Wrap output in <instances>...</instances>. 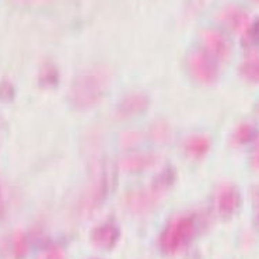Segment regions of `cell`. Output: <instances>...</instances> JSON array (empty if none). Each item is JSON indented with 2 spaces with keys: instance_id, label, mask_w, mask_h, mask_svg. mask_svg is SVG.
Instances as JSON below:
<instances>
[{
  "instance_id": "obj_1",
  "label": "cell",
  "mask_w": 259,
  "mask_h": 259,
  "mask_svg": "<svg viewBox=\"0 0 259 259\" xmlns=\"http://www.w3.org/2000/svg\"><path fill=\"white\" fill-rule=\"evenodd\" d=\"M195 234V223L191 219H180L171 224L163 235V248L167 252H175L191 241Z\"/></svg>"
},
{
  "instance_id": "obj_2",
  "label": "cell",
  "mask_w": 259,
  "mask_h": 259,
  "mask_svg": "<svg viewBox=\"0 0 259 259\" xmlns=\"http://www.w3.org/2000/svg\"><path fill=\"white\" fill-rule=\"evenodd\" d=\"M219 213L223 217H231L240 207V195L235 189H226L219 198Z\"/></svg>"
},
{
  "instance_id": "obj_3",
  "label": "cell",
  "mask_w": 259,
  "mask_h": 259,
  "mask_svg": "<svg viewBox=\"0 0 259 259\" xmlns=\"http://www.w3.org/2000/svg\"><path fill=\"white\" fill-rule=\"evenodd\" d=\"M116 237H118V231L111 226H105V227L97 230L94 234V240L101 247H111L116 240Z\"/></svg>"
},
{
  "instance_id": "obj_4",
  "label": "cell",
  "mask_w": 259,
  "mask_h": 259,
  "mask_svg": "<svg viewBox=\"0 0 259 259\" xmlns=\"http://www.w3.org/2000/svg\"><path fill=\"white\" fill-rule=\"evenodd\" d=\"M244 74L253 81H259V59L248 62L244 66Z\"/></svg>"
},
{
  "instance_id": "obj_5",
  "label": "cell",
  "mask_w": 259,
  "mask_h": 259,
  "mask_svg": "<svg viewBox=\"0 0 259 259\" xmlns=\"http://www.w3.org/2000/svg\"><path fill=\"white\" fill-rule=\"evenodd\" d=\"M25 240L23 237H17L16 241H14V252H16V256H23L25 253Z\"/></svg>"
},
{
  "instance_id": "obj_6",
  "label": "cell",
  "mask_w": 259,
  "mask_h": 259,
  "mask_svg": "<svg viewBox=\"0 0 259 259\" xmlns=\"http://www.w3.org/2000/svg\"><path fill=\"white\" fill-rule=\"evenodd\" d=\"M252 129H249V127H242L241 131H240V139H241L242 142H247L248 139L252 138Z\"/></svg>"
},
{
  "instance_id": "obj_7",
  "label": "cell",
  "mask_w": 259,
  "mask_h": 259,
  "mask_svg": "<svg viewBox=\"0 0 259 259\" xmlns=\"http://www.w3.org/2000/svg\"><path fill=\"white\" fill-rule=\"evenodd\" d=\"M41 259H63V258H62V255L58 252V251H51V252L45 253Z\"/></svg>"
},
{
  "instance_id": "obj_8",
  "label": "cell",
  "mask_w": 259,
  "mask_h": 259,
  "mask_svg": "<svg viewBox=\"0 0 259 259\" xmlns=\"http://www.w3.org/2000/svg\"><path fill=\"white\" fill-rule=\"evenodd\" d=\"M255 202H256V211H255V224H256V227L259 229V196H256Z\"/></svg>"
},
{
  "instance_id": "obj_9",
  "label": "cell",
  "mask_w": 259,
  "mask_h": 259,
  "mask_svg": "<svg viewBox=\"0 0 259 259\" xmlns=\"http://www.w3.org/2000/svg\"><path fill=\"white\" fill-rule=\"evenodd\" d=\"M253 164H255L256 167H259V143L258 146H256L255 151H253Z\"/></svg>"
}]
</instances>
